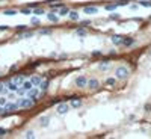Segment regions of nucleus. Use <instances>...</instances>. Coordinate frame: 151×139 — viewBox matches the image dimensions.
<instances>
[{
	"label": "nucleus",
	"instance_id": "obj_37",
	"mask_svg": "<svg viewBox=\"0 0 151 139\" xmlns=\"http://www.w3.org/2000/svg\"><path fill=\"white\" fill-rule=\"evenodd\" d=\"M109 18H110V20H118V18H119V15H116V14H112Z\"/></svg>",
	"mask_w": 151,
	"mask_h": 139
},
{
	"label": "nucleus",
	"instance_id": "obj_20",
	"mask_svg": "<svg viewBox=\"0 0 151 139\" xmlns=\"http://www.w3.org/2000/svg\"><path fill=\"white\" fill-rule=\"evenodd\" d=\"M116 3H112V5H106V9H107V11H115L116 9Z\"/></svg>",
	"mask_w": 151,
	"mask_h": 139
},
{
	"label": "nucleus",
	"instance_id": "obj_31",
	"mask_svg": "<svg viewBox=\"0 0 151 139\" xmlns=\"http://www.w3.org/2000/svg\"><path fill=\"white\" fill-rule=\"evenodd\" d=\"M6 132H8V130H6V129H3V127H0V138H2V136H5V134H6Z\"/></svg>",
	"mask_w": 151,
	"mask_h": 139
},
{
	"label": "nucleus",
	"instance_id": "obj_26",
	"mask_svg": "<svg viewBox=\"0 0 151 139\" xmlns=\"http://www.w3.org/2000/svg\"><path fill=\"white\" fill-rule=\"evenodd\" d=\"M141 5H142V6H145V8H150V6H151V2H148V0H142Z\"/></svg>",
	"mask_w": 151,
	"mask_h": 139
},
{
	"label": "nucleus",
	"instance_id": "obj_42",
	"mask_svg": "<svg viewBox=\"0 0 151 139\" xmlns=\"http://www.w3.org/2000/svg\"><path fill=\"white\" fill-rule=\"evenodd\" d=\"M3 86H5V85H3V83H0V89H2V88H3Z\"/></svg>",
	"mask_w": 151,
	"mask_h": 139
},
{
	"label": "nucleus",
	"instance_id": "obj_18",
	"mask_svg": "<svg viewBox=\"0 0 151 139\" xmlns=\"http://www.w3.org/2000/svg\"><path fill=\"white\" fill-rule=\"evenodd\" d=\"M115 83H116V80L112 79V77H109V79L106 80V85H107V86H115Z\"/></svg>",
	"mask_w": 151,
	"mask_h": 139
},
{
	"label": "nucleus",
	"instance_id": "obj_27",
	"mask_svg": "<svg viewBox=\"0 0 151 139\" xmlns=\"http://www.w3.org/2000/svg\"><path fill=\"white\" fill-rule=\"evenodd\" d=\"M47 122H48V118H46V116H44V118H41V125H42V127H46V125H47Z\"/></svg>",
	"mask_w": 151,
	"mask_h": 139
},
{
	"label": "nucleus",
	"instance_id": "obj_5",
	"mask_svg": "<svg viewBox=\"0 0 151 139\" xmlns=\"http://www.w3.org/2000/svg\"><path fill=\"white\" fill-rule=\"evenodd\" d=\"M86 83H88L86 76H79L76 79V86L77 88H85V86H86Z\"/></svg>",
	"mask_w": 151,
	"mask_h": 139
},
{
	"label": "nucleus",
	"instance_id": "obj_21",
	"mask_svg": "<svg viewBox=\"0 0 151 139\" xmlns=\"http://www.w3.org/2000/svg\"><path fill=\"white\" fill-rule=\"evenodd\" d=\"M38 33H39V35H50V33H51V30H50V29H41Z\"/></svg>",
	"mask_w": 151,
	"mask_h": 139
},
{
	"label": "nucleus",
	"instance_id": "obj_10",
	"mask_svg": "<svg viewBox=\"0 0 151 139\" xmlns=\"http://www.w3.org/2000/svg\"><path fill=\"white\" fill-rule=\"evenodd\" d=\"M6 88H8V91H14V92H17L18 85H17V83H14V82H8V83H6Z\"/></svg>",
	"mask_w": 151,
	"mask_h": 139
},
{
	"label": "nucleus",
	"instance_id": "obj_24",
	"mask_svg": "<svg viewBox=\"0 0 151 139\" xmlns=\"http://www.w3.org/2000/svg\"><path fill=\"white\" fill-rule=\"evenodd\" d=\"M33 14H36V15H38V17H39L41 14H44V9H42V8H36V9L33 11Z\"/></svg>",
	"mask_w": 151,
	"mask_h": 139
},
{
	"label": "nucleus",
	"instance_id": "obj_25",
	"mask_svg": "<svg viewBox=\"0 0 151 139\" xmlns=\"http://www.w3.org/2000/svg\"><path fill=\"white\" fill-rule=\"evenodd\" d=\"M76 33H77V35H80V36H85V35H86V30H85V29H77V30H76Z\"/></svg>",
	"mask_w": 151,
	"mask_h": 139
},
{
	"label": "nucleus",
	"instance_id": "obj_3",
	"mask_svg": "<svg viewBox=\"0 0 151 139\" xmlns=\"http://www.w3.org/2000/svg\"><path fill=\"white\" fill-rule=\"evenodd\" d=\"M33 104L35 103L32 101V98H29V97H27V98H20L18 100V106H20V107H24V109H29Z\"/></svg>",
	"mask_w": 151,
	"mask_h": 139
},
{
	"label": "nucleus",
	"instance_id": "obj_29",
	"mask_svg": "<svg viewBox=\"0 0 151 139\" xmlns=\"http://www.w3.org/2000/svg\"><path fill=\"white\" fill-rule=\"evenodd\" d=\"M30 23H32V24H38V26H39V18H38V17H33V18L30 20Z\"/></svg>",
	"mask_w": 151,
	"mask_h": 139
},
{
	"label": "nucleus",
	"instance_id": "obj_33",
	"mask_svg": "<svg viewBox=\"0 0 151 139\" xmlns=\"http://www.w3.org/2000/svg\"><path fill=\"white\" fill-rule=\"evenodd\" d=\"M71 106H73V107H79V106H80V101H74V100H73Z\"/></svg>",
	"mask_w": 151,
	"mask_h": 139
},
{
	"label": "nucleus",
	"instance_id": "obj_22",
	"mask_svg": "<svg viewBox=\"0 0 151 139\" xmlns=\"http://www.w3.org/2000/svg\"><path fill=\"white\" fill-rule=\"evenodd\" d=\"M3 14H5V15H15V14H17V11H15V9H6Z\"/></svg>",
	"mask_w": 151,
	"mask_h": 139
},
{
	"label": "nucleus",
	"instance_id": "obj_23",
	"mask_svg": "<svg viewBox=\"0 0 151 139\" xmlns=\"http://www.w3.org/2000/svg\"><path fill=\"white\" fill-rule=\"evenodd\" d=\"M26 29H27V26H24V24H20V26H17V29H15V30H17V32H24Z\"/></svg>",
	"mask_w": 151,
	"mask_h": 139
},
{
	"label": "nucleus",
	"instance_id": "obj_4",
	"mask_svg": "<svg viewBox=\"0 0 151 139\" xmlns=\"http://www.w3.org/2000/svg\"><path fill=\"white\" fill-rule=\"evenodd\" d=\"M39 95H41V94H39L38 89H33V88H32L30 91H27V97H29V98H32V101H33V103H36V101L39 100Z\"/></svg>",
	"mask_w": 151,
	"mask_h": 139
},
{
	"label": "nucleus",
	"instance_id": "obj_13",
	"mask_svg": "<svg viewBox=\"0 0 151 139\" xmlns=\"http://www.w3.org/2000/svg\"><path fill=\"white\" fill-rule=\"evenodd\" d=\"M97 11L95 6H85V14H97Z\"/></svg>",
	"mask_w": 151,
	"mask_h": 139
},
{
	"label": "nucleus",
	"instance_id": "obj_19",
	"mask_svg": "<svg viewBox=\"0 0 151 139\" xmlns=\"http://www.w3.org/2000/svg\"><path fill=\"white\" fill-rule=\"evenodd\" d=\"M23 80H24V79H23V76H17L12 82H14V83H17V85H21V82H23Z\"/></svg>",
	"mask_w": 151,
	"mask_h": 139
},
{
	"label": "nucleus",
	"instance_id": "obj_35",
	"mask_svg": "<svg viewBox=\"0 0 151 139\" xmlns=\"http://www.w3.org/2000/svg\"><path fill=\"white\" fill-rule=\"evenodd\" d=\"M33 136H35V134H33V132H27V133H26V138H29V139H32Z\"/></svg>",
	"mask_w": 151,
	"mask_h": 139
},
{
	"label": "nucleus",
	"instance_id": "obj_30",
	"mask_svg": "<svg viewBox=\"0 0 151 139\" xmlns=\"http://www.w3.org/2000/svg\"><path fill=\"white\" fill-rule=\"evenodd\" d=\"M21 14H24V15H29V14H32V12H30V9H29V8H24V9H21Z\"/></svg>",
	"mask_w": 151,
	"mask_h": 139
},
{
	"label": "nucleus",
	"instance_id": "obj_17",
	"mask_svg": "<svg viewBox=\"0 0 151 139\" xmlns=\"http://www.w3.org/2000/svg\"><path fill=\"white\" fill-rule=\"evenodd\" d=\"M68 12H70V9H68L67 6H60V11H59V15H60V17H64V15H68Z\"/></svg>",
	"mask_w": 151,
	"mask_h": 139
},
{
	"label": "nucleus",
	"instance_id": "obj_38",
	"mask_svg": "<svg viewBox=\"0 0 151 139\" xmlns=\"http://www.w3.org/2000/svg\"><path fill=\"white\" fill-rule=\"evenodd\" d=\"M39 64H41V62H33V64H32V65H30V68H35V67H38V65H39Z\"/></svg>",
	"mask_w": 151,
	"mask_h": 139
},
{
	"label": "nucleus",
	"instance_id": "obj_2",
	"mask_svg": "<svg viewBox=\"0 0 151 139\" xmlns=\"http://www.w3.org/2000/svg\"><path fill=\"white\" fill-rule=\"evenodd\" d=\"M115 74H116V79H127L128 70L125 68V67H118L116 71H115Z\"/></svg>",
	"mask_w": 151,
	"mask_h": 139
},
{
	"label": "nucleus",
	"instance_id": "obj_15",
	"mask_svg": "<svg viewBox=\"0 0 151 139\" xmlns=\"http://www.w3.org/2000/svg\"><path fill=\"white\" fill-rule=\"evenodd\" d=\"M68 17H70V20H73V21H77V20H79V14H77L76 11H70L68 12Z\"/></svg>",
	"mask_w": 151,
	"mask_h": 139
},
{
	"label": "nucleus",
	"instance_id": "obj_8",
	"mask_svg": "<svg viewBox=\"0 0 151 139\" xmlns=\"http://www.w3.org/2000/svg\"><path fill=\"white\" fill-rule=\"evenodd\" d=\"M86 85H88V88H89V89H97L100 83H98V80H97V79H91Z\"/></svg>",
	"mask_w": 151,
	"mask_h": 139
},
{
	"label": "nucleus",
	"instance_id": "obj_39",
	"mask_svg": "<svg viewBox=\"0 0 151 139\" xmlns=\"http://www.w3.org/2000/svg\"><path fill=\"white\" fill-rule=\"evenodd\" d=\"M92 56H101V51H94Z\"/></svg>",
	"mask_w": 151,
	"mask_h": 139
},
{
	"label": "nucleus",
	"instance_id": "obj_14",
	"mask_svg": "<svg viewBox=\"0 0 151 139\" xmlns=\"http://www.w3.org/2000/svg\"><path fill=\"white\" fill-rule=\"evenodd\" d=\"M48 85H50V82H48V80H42L38 88L41 89V91H47V89H48Z\"/></svg>",
	"mask_w": 151,
	"mask_h": 139
},
{
	"label": "nucleus",
	"instance_id": "obj_1",
	"mask_svg": "<svg viewBox=\"0 0 151 139\" xmlns=\"http://www.w3.org/2000/svg\"><path fill=\"white\" fill-rule=\"evenodd\" d=\"M33 88V85H32V82L30 80H27V82H21V88H18L17 89V92L21 95V94H26L27 91H30V89Z\"/></svg>",
	"mask_w": 151,
	"mask_h": 139
},
{
	"label": "nucleus",
	"instance_id": "obj_7",
	"mask_svg": "<svg viewBox=\"0 0 151 139\" xmlns=\"http://www.w3.org/2000/svg\"><path fill=\"white\" fill-rule=\"evenodd\" d=\"M5 107H6L8 112H14V110H17L20 106H18V103H6Z\"/></svg>",
	"mask_w": 151,
	"mask_h": 139
},
{
	"label": "nucleus",
	"instance_id": "obj_34",
	"mask_svg": "<svg viewBox=\"0 0 151 139\" xmlns=\"http://www.w3.org/2000/svg\"><path fill=\"white\" fill-rule=\"evenodd\" d=\"M8 103V101H6V98H5V97H2V98H0V106H5Z\"/></svg>",
	"mask_w": 151,
	"mask_h": 139
},
{
	"label": "nucleus",
	"instance_id": "obj_40",
	"mask_svg": "<svg viewBox=\"0 0 151 139\" xmlns=\"http://www.w3.org/2000/svg\"><path fill=\"white\" fill-rule=\"evenodd\" d=\"M150 109H151V104H145V110H146V112H150Z\"/></svg>",
	"mask_w": 151,
	"mask_h": 139
},
{
	"label": "nucleus",
	"instance_id": "obj_16",
	"mask_svg": "<svg viewBox=\"0 0 151 139\" xmlns=\"http://www.w3.org/2000/svg\"><path fill=\"white\" fill-rule=\"evenodd\" d=\"M47 18H48V21H53V23L59 21V17H58V15H55L53 12H50V14H47Z\"/></svg>",
	"mask_w": 151,
	"mask_h": 139
},
{
	"label": "nucleus",
	"instance_id": "obj_9",
	"mask_svg": "<svg viewBox=\"0 0 151 139\" xmlns=\"http://www.w3.org/2000/svg\"><path fill=\"white\" fill-rule=\"evenodd\" d=\"M30 82H32V85H33V86H39L41 82H42V77H41V76H33Z\"/></svg>",
	"mask_w": 151,
	"mask_h": 139
},
{
	"label": "nucleus",
	"instance_id": "obj_11",
	"mask_svg": "<svg viewBox=\"0 0 151 139\" xmlns=\"http://www.w3.org/2000/svg\"><path fill=\"white\" fill-rule=\"evenodd\" d=\"M133 44H134V39L133 38H122V46L130 47V46H133Z\"/></svg>",
	"mask_w": 151,
	"mask_h": 139
},
{
	"label": "nucleus",
	"instance_id": "obj_6",
	"mask_svg": "<svg viewBox=\"0 0 151 139\" xmlns=\"http://www.w3.org/2000/svg\"><path fill=\"white\" fill-rule=\"evenodd\" d=\"M68 109H70V106L65 104V103H62V104L58 106V113H60V115H65V113L68 112Z\"/></svg>",
	"mask_w": 151,
	"mask_h": 139
},
{
	"label": "nucleus",
	"instance_id": "obj_36",
	"mask_svg": "<svg viewBox=\"0 0 151 139\" xmlns=\"http://www.w3.org/2000/svg\"><path fill=\"white\" fill-rule=\"evenodd\" d=\"M30 36H32V32H27V33L21 35V38H30Z\"/></svg>",
	"mask_w": 151,
	"mask_h": 139
},
{
	"label": "nucleus",
	"instance_id": "obj_28",
	"mask_svg": "<svg viewBox=\"0 0 151 139\" xmlns=\"http://www.w3.org/2000/svg\"><path fill=\"white\" fill-rule=\"evenodd\" d=\"M118 6H125V5H128V0H121V2H118L116 3Z\"/></svg>",
	"mask_w": 151,
	"mask_h": 139
},
{
	"label": "nucleus",
	"instance_id": "obj_32",
	"mask_svg": "<svg viewBox=\"0 0 151 139\" xmlns=\"http://www.w3.org/2000/svg\"><path fill=\"white\" fill-rule=\"evenodd\" d=\"M80 24H82V26H85V27H86V26H89V24H91V21H89V20H83V21H82Z\"/></svg>",
	"mask_w": 151,
	"mask_h": 139
},
{
	"label": "nucleus",
	"instance_id": "obj_12",
	"mask_svg": "<svg viewBox=\"0 0 151 139\" xmlns=\"http://www.w3.org/2000/svg\"><path fill=\"white\" fill-rule=\"evenodd\" d=\"M112 42L115 44V46H119V44H122V36H119V35H113V36H112Z\"/></svg>",
	"mask_w": 151,
	"mask_h": 139
},
{
	"label": "nucleus",
	"instance_id": "obj_41",
	"mask_svg": "<svg viewBox=\"0 0 151 139\" xmlns=\"http://www.w3.org/2000/svg\"><path fill=\"white\" fill-rule=\"evenodd\" d=\"M8 29V26H0V32H2V30H6Z\"/></svg>",
	"mask_w": 151,
	"mask_h": 139
}]
</instances>
